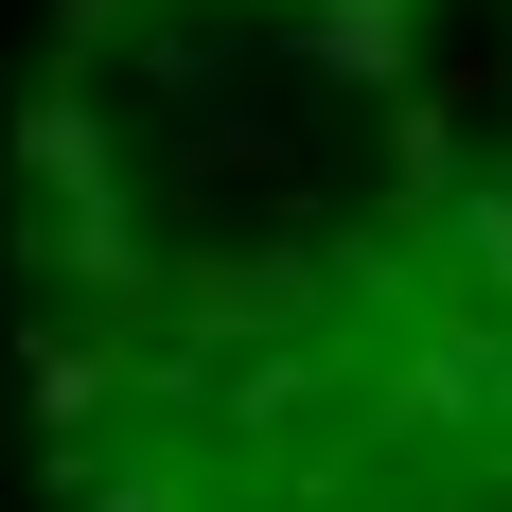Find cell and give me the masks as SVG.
Here are the masks:
<instances>
[{
  "label": "cell",
  "instance_id": "1",
  "mask_svg": "<svg viewBox=\"0 0 512 512\" xmlns=\"http://www.w3.org/2000/svg\"><path fill=\"white\" fill-rule=\"evenodd\" d=\"M18 371L71 512H512V0H71Z\"/></svg>",
  "mask_w": 512,
  "mask_h": 512
}]
</instances>
